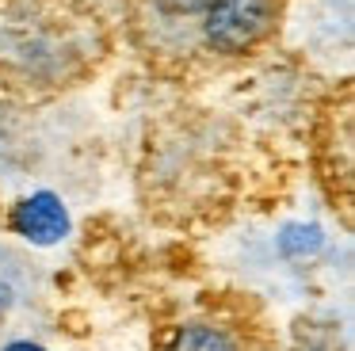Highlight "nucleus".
Listing matches in <instances>:
<instances>
[{"mask_svg": "<svg viewBox=\"0 0 355 351\" xmlns=\"http://www.w3.org/2000/svg\"><path fill=\"white\" fill-rule=\"evenodd\" d=\"M210 0H157L164 15H195V12H207Z\"/></svg>", "mask_w": 355, "mask_h": 351, "instance_id": "20e7f679", "label": "nucleus"}, {"mask_svg": "<svg viewBox=\"0 0 355 351\" xmlns=\"http://www.w3.org/2000/svg\"><path fill=\"white\" fill-rule=\"evenodd\" d=\"M168 351H237V343L214 325H187L176 332Z\"/></svg>", "mask_w": 355, "mask_h": 351, "instance_id": "7ed1b4c3", "label": "nucleus"}, {"mask_svg": "<svg viewBox=\"0 0 355 351\" xmlns=\"http://www.w3.org/2000/svg\"><path fill=\"white\" fill-rule=\"evenodd\" d=\"M271 19V0H210L202 12V35L218 53H241L268 35Z\"/></svg>", "mask_w": 355, "mask_h": 351, "instance_id": "f257e3e1", "label": "nucleus"}, {"mask_svg": "<svg viewBox=\"0 0 355 351\" xmlns=\"http://www.w3.org/2000/svg\"><path fill=\"white\" fill-rule=\"evenodd\" d=\"M16 225H19L24 237L50 244V241H58V237L65 233L69 218H65L62 203H58L54 195H35V198H27V203L16 210Z\"/></svg>", "mask_w": 355, "mask_h": 351, "instance_id": "f03ea898", "label": "nucleus"}, {"mask_svg": "<svg viewBox=\"0 0 355 351\" xmlns=\"http://www.w3.org/2000/svg\"><path fill=\"white\" fill-rule=\"evenodd\" d=\"M4 351H42V348H35V343H8Z\"/></svg>", "mask_w": 355, "mask_h": 351, "instance_id": "39448f33", "label": "nucleus"}]
</instances>
